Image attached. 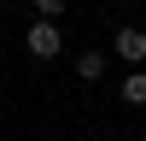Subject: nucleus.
<instances>
[{
  "label": "nucleus",
  "instance_id": "1",
  "mask_svg": "<svg viewBox=\"0 0 146 141\" xmlns=\"http://www.w3.org/2000/svg\"><path fill=\"white\" fill-rule=\"evenodd\" d=\"M23 47H29L35 59H58L64 30H58V23H47V18H35V23H29V35H23Z\"/></svg>",
  "mask_w": 146,
  "mask_h": 141
},
{
  "label": "nucleus",
  "instance_id": "2",
  "mask_svg": "<svg viewBox=\"0 0 146 141\" xmlns=\"http://www.w3.org/2000/svg\"><path fill=\"white\" fill-rule=\"evenodd\" d=\"M111 53H117V59H129V65H140V59H146V35L123 23V30L111 35Z\"/></svg>",
  "mask_w": 146,
  "mask_h": 141
},
{
  "label": "nucleus",
  "instance_id": "3",
  "mask_svg": "<svg viewBox=\"0 0 146 141\" xmlns=\"http://www.w3.org/2000/svg\"><path fill=\"white\" fill-rule=\"evenodd\" d=\"M76 77H82V82H100V77H105V53H82V59H76Z\"/></svg>",
  "mask_w": 146,
  "mask_h": 141
},
{
  "label": "nucleus",
  "instance_id": "4",
  "mask_svg": "<svg viewBox=\"0 0 146 141\" xmlns=\"http://www.w3.org/2000/svg\"><path fill=\"white\" fill-rule=\"evenodd\" d=\"M123 100L129 106H146V70H129L123 77Z\"/></svg>",
  "mask_w": 146,
  "mask_h": 141
},
{
  "label": "nucleus",
  "instance_id": "5",
  "mask_svg": "<svg viewBox=\"0 0 146 141\" xmlns=\"http://www.w3.org/2000/svg\"><path fill=\"white\" fill-rule=\"evenodd\" d=\"M35 12H41V18H47V23H53V18H58V12H64V0H35Z\"/></svg>",
  "mask_w": 146,
  "mask_h": 141
}]
</instances>
